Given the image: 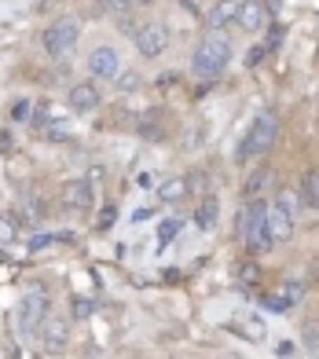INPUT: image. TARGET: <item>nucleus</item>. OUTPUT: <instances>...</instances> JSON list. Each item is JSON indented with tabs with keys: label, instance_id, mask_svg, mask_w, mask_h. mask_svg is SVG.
Wrapping results in <instances>:
<instances>
[{
	"label": "nucleus",
	"instance_id": "obj_1",
	"mask_svg": "<svg viewBox=\"0 0 319 359\" xmlns=\"http://www.w3.org/2000/svg\"><path fill=\"white\" fill-rule=\"evenodd\" d=\"M228 67H231V41L224 37V29L202 34L195 52H191V74L198 81H217Z\"/></svg>",
	"mask_w": 319,
	"mask_h": 359
},
{
	"label": "nucleus",
	"instance_id": "obj_2",
	"mask_svg": "<svg viewBox=\"0 0 319 359\" xmlns=\"http://www.w3.org/2000/svg\"><path fill=\"white\" fill-rule=\"evenodd\" d=\"M279 140V118L272 110H264L253 118L250 133L243 136V143L235 147V161H246V158H257V154H268Z\"/></svg>",
	"mask_w": 319,
	"mask_h": 359
},
{
	"label": "nucleus",
	"instance_id": "obj_3",
	"mask_svg": "<svg viewBox=\"0 0 319 359\" xmlns=\"http://www.w3.org/2000/svg\"><path fill=\"white\" fill-rule=\"evenodd\" d=\"M250 209V220H246V231H243V242H246V250L253 257H261L276 246V238L272 231H268V202H264V194H257V198H250L246 202Z\"/></svg>",
	"mask_w": 319,
	"mask_h": 359
},
{
	"label": "nucleus",
	"instance_id": "obj_4",
	"mask_svg": "<svg viewBox=\"0 0 319 359\" xmlns=\"http://www.w3.org/2000/svg\"><path fill=\"white\" fill-rule=\"evenodd\" d=\"M77 41H81V22L70 19V15H62V19L48 22L44 34H41V48H44L52 59H67L74 48H77Z\"/></svg>",
	"mask_w": 319,
	"mask_h": 359
},
{
	"label": "nucleus",
	"instance_id": "obj_5",
	"mask_svg": "<svg viewBox=\"0 0 319 359\" xmlns=\"http://www.w3.org/2000/svg\"><path fill=\"white\" fill-rule=\"evenodd\" d=\"M133 41H136V52L143 59H158V55H165V48H169V26L165 22H140Z\"/></svg>",
	"mask_w": 319,
	"mask_h": 359
},
{
	"label": "nucleus",
	"instance_id": "obj_6",
	"mask_svg": "<svg viewBox=\"0 0 319 359\" xmlns=\"http://www.w3.org/2000/svg\"><path fill=\"white\" fill-rule=\"evenodd\" d=\"M121 70H125L121 67V52H118L114 44H95L92 52H88V74L95 81H114Z\"/></svg>",
	"mask_w": 319,
	"mask_h": 359
},
{
	"label": "nucleus",
	"instance_id": "obj_7",
	"mask_svg": "<svg viewBox=\"0 0 319 359\" xmlns=\"http://www.w3.org/2000/svg\"><path fill=\"white\" fill-rule=\"evenodd\" d=\"M48 308H52V304H48V293L29 290L22 297V304H19V326L29 330V334H41V326L48 319Z\"/></svg>",
	"mask_w": 319,
	"mask_h": 359
},
{
	"label": "nucleus",
	"instance_id": "obj_8",
	"mask_svg": "<svg viewBox=\"0 0 319 359\" xmlns=\"http://www.w3.org/2000/svg\"><path fill=\"white\" fill-rule=\"evenodd\" d=\"M67 103L74 114H95L103 103V95H100V85H88V81H77V85H70L67 92Z\"/></svg>",
	"mask_w": 319,
	"mask_h": 359
},
{
	"label": "nucleus",
	"instance_id": "obj_9",
	"mask_svg": "<svg viewBox=\"0 0 319 359\" xmlns=\"http://www.w3.org/2000/svg\"><path fill=\"white\" fill-rule=\"evenodd\" d=\"M62 202H67V209H74V213H88L95 205V187L88 180H67V184H62Z\"/></svg>",
	"mask_w": 319,
	"mask_h": 359
},
{
	"label": "nucleus",
	"instance_id": "obj_10",
	"mask_svg": "<svg viewBox=\"0 0 319 359\" xmlns=\"http://www.w3.org/2000/svg\"><path fill=\"white\" fill-rule=\"evenodd\" d=\"M235 26H243L246 34H257V29L268 26V11H264V0H243L238 4V19Z\"/></svg>",
	"mask_w": 319,
	"mask_h": 359
},
{
	"label": "nucleus",
	"instance_id": "obj_11",
	"mask_svg": "<svg viewBox=\"0 0 319 359\" xmlns=\"http://www.w3.org/2000/svg\"><path fill=\"white\" fill-rule=\"evenodd\" d=\"M294 217L286 213V209L279 202H268V231H272L276 242H286V238H294Z\"/></svg>",
	"mask_w": 319,
	"mask_h": 359
},
{
	"label": "nucleus",
	"instance_id": "obj_12",
	"mask_svg": "<svg viewBox=\"0 0 319 359\" xmlns=\"http://www.w3.org/2000/svg\"><path fill=\"white\" fill-rule=\"evenodd\" d=\"M136 128H140V136H147L151 143H162L169 136V128L162 125V110H143V118L136 121Z\"/></svg>",
	"mask_w": 319,
	"mask_h": 359
},
{
	"label": "nucleus",
	"instance_id": "obj_13",
	"mask_svg": "<svg viewBox=\"0 0 319 359\" xmlns=\"http://www.w3.org/2000/svg\"><path fill=\"white\" fill-rule=\"evenodd\" d=\"M191 194V187H187V176H169V180H162L158 184V198H162L165 205H177V202H184Z\"/></svg>",
	"mask_w": 319,
	"mask_h": 359
},
{
	"label": "nucleus",
	"instance_id": "obj_14",
	"mask_svg": "<svg viewBox=\"0 0 319 359\" xmlns=\"http://www.w3.org/2000/svg\"><path fill=\"white\" fill-rule=\"evenodd\" d=\"M41 341H44V348H48V352H59L62 345H67V323L48 316L44 326H41Z\"/></svg>",
	"mask_w": 319,
	"mask_h": 359
},
{
	"label": "nucleus",
	"instance_id": "obj_15",
	"mask_svg": "<svg viewBox=\"0 0 319 359\" xmlns=\"http://www.w3.org/2000/svg\"><path fill=\"white\" fill-rule=\"evenodd\" d=\"M220 220V202H217V194H202V202L195 209V224L202 227V231H213Z\"/></svg>",
	"mask_w": 319,
	"mask_h": 359
},
{
	"label": "nucleus",
	"instance_id": "obj_16",
	"mask_svg": "<svg viewBox=\"0 0 319 359\" xmlns=\"http://www.w3.org/2000/svg\"><path fill=\"white\" fill-rule=\"evenodd\" d=\"M238 4H243V0H217V4L210 8V26H213V29L235 26V19H238Z\"/></svg>",
	"mask_w": 319,
	"mask_h": 359
},
{
	"label": "nucleus",
	"instance_id": "obj_17",
	"mask_svg": "<svg viewBox=\"0 0 319 359\" xmlns=\"http://www.w3.org/2000/svg\"><path fill=\"white\" fill-rule=\"evenodd\" d=\"M272 176H276V169H272V165L253 169V172L246 176V198H257V194H264L268 187H272Z\"/></svg>",
	"mask_w": 319,
	"mask_h": 359
},
{
	"label": "nucleus",
	"instance_id": "obj_18",
	"mask_svg": "<svg viewBox=\"0 0 319 359\" xmlns=\"http://www.w3.org/2000/svg\"><path fill=\"white\" fill-rule=\"evenodd\" d=\"M301 202L308 209H319V169H308L301 180Z\"/></svg>",
	"mask_w": 319,
	"mask_h": 359
},
{
	"label": "nucleus",
	"instance_id": "obj_19",
	"mask_svg": "<svg viewBox=\"0 0 319 359\" xmlns=\"http://www.w3.org/2000/svg\"><path fill=\"white\" fill-rule=\"evenodd\" d=\"M114 81H118V92H125V95H133V92L143 88V77H140L136 70H121Z\"/></svg>",
	"mask_w": 319,
	"mask_h": 359
},
{
	"label": "nucleus",
	"instance_id": "obj_20",
	"mask_svg": "<svg viewBox=\"0 0 319 359\" xmlns=\"http://www.w3.org/2000/svg\"><path fill=\"white\" fill-rule=\"evenodd\" d=\"M264 29H268V37H264V52L272 55L276 48L283 44V37H286V26H283V22H268Z\"/></svg>",
	"mask_w": 319,
	"mask_h": 359
},
{
	"label": "nucleus",
	"instance_id": "obj_21",
	"mask_svg": "<svg viewBox=\"0 0 319 359\" xmlns=\"http://www.w3.org/2000/svg\"><path fill=\"white\" fill-rule=\"evenodd\" d=\"M261 279H264V275H261V264H257V260H246V264L238 268V283H243V286H257Z\"/></svg>",
	"mask_w": 319,
	"mask_h": 359
},
{
	"label": "nucleus",
	"instance_id": "obj_22",
	"mask_svg": "<svg viewBox=\"0 0 319 359\" xmlns=\"http://www.w3.org/2000/svg\"><path fill=\"white\" fill-rule=\"evenodd\" d=\"M279 293H283V301L294 308V304H301V297H305V283H301V279H294V283H283V286H279Z\"/></svg>",
	"mask_w": 319,
	"mask_h": 359
},
{
	"label": "nucleus",
	"instance_id": "obj_23",
	"mask_svg": "<svg viewBox=\"0 0 319 359\" xmlns=\"http://www.w3.org/2000/svg\"><path fill=\"white\" fill-rule=\"evenodd\" d=\"M180 227H184V220H180V217H177V220H172V217H169V220H162V227H158V242H162V246H169V242L180 235Z\"/></svg>",
	"mask_w": 319,
	"mask_h": 359
},
{
	"label": "nucleus",
	"instance_id": "obj_24",
	"mask_svg": "<svg viewBox=\"0 0 319 359\" xmlns=\"http://www.w3.org/2000/svg\"><path fill=\"white\" fill-rule=\"evenodd\" d=\"M34 110H37V107L29 103V100H15V103H11V121H19V125H22V121H34Z\"/></svg>",
	"mask_w": 319,
	"mask_h": 359
},
{
	"label": "nucleus",
	"instance_id": "obj_25",
	"mask_svg": "<svg viewBox=\"0 0 319 359\" xmlns=\"http://www.w3.org/2000/svg\"><path fill=\"white\" fill-rule=\"evenodd\" d=\"M187 187H191V194H205V191H210V172L195 169V172L187 176Z\"/></svg>",
	"mask_w": 319,
	"mask_h": 359
},
{
	"label": "nucleus",
	"instance_id": "obj_26",
	"mask_svg": "<svg viewBox=\"0 0 319 359\" xmlns=\"http://www.w3.org/2000/svg\"><path fill=\"white\" fill-rule=\"evenodd\" d=\"M95 312V301H88V297H77L74 301V319H88Z\"/></svg>",
	"mask_w": 319,
	"mask_h": 359
},
{
	"label": "nucleus",
	"instance_id": "obj_27",
	"mask_svg": "<svg viewBox=\"0 0 319 359\" xmlns=\"http://www.w3.org/2000/svg\"><path fill=\"white\" fill-rule=\"evenodd\" d=\"M264 308H272V312H290V304L283 301V293H264Z\"/></svg>",
	"mask_w": 319,
	"mask_h": 359
},
{
	"label": "nucleus",
	"instance_id": "obj_28",
	"mask_svg": "<svg viewBox=\"0 0 319 359\" xmlns=\"http://www.w3.org/2000/svg\"><path fill=\"white\" fill-rule=\"evenodd\" d=\"M305 352L319 355V326H308V330H305Z\"/></svg>",
	"mask_w": 319,
	"mask_h": 359
},
{
	"label": "nucleus",
	"instance_id": "obj_29",
	"mask_svg": "<svg viewBox=\"0 0 319 359\" xmlns=\"http://www.w3.org/2000/svg\"><path fill=\"white\" fill-rule=\"evenodd\" d=\"M136 4V0H100V8H107V11H114V15H125Z\"/></svg>",
	"mask_w": 319,
	"mask_h": 359
},
{
	"label": "nucleus",
	"instance_id": "obj_30",
	"mask_svg": "<svg viewBox=\"0 0 319 359\" xmlns=\"http://www.w3.org/2000/svg\"><path fill=\"white\" fill-rule=\"evenodd\" d=\"M276 202H279V205L286 209V213H290V217L297 220V198H294V191H283V194H279Z\"/></svg>",
	"mask_w": 319,
	"mask_h": 359
},
{
	"label": "nucleus",
	"instance_id": "obj_31",
	"mask_svg": "<svg viewBox=\"0 0 319 359\" xmlns=\"http://www.w3.org/2000/svg\"><path fill=\"white\" fill-rule=\"evenodd\" d=\"M301 352V345H294V341H279V345H276V355L279 359H290V355H297Z\"/></svg>",
	"mask_w": 319,
	"mask_h": 359
},
{
	"label": "nucleus",
	"instance_id": "obj_32",
	"mask_svg": "<svg viewBox=\"0 0 319 359\" xmlns=\"http://www.w3.org/2000/svg\"><path fill=\"white\" fill-rule=\"evenodd\" d=\"M246 220H250V209L243 205V209H238V217H235V235L238 238H243V231H246Z\"/></svg>",
	"mask_w": 319,
	"mask_h": 359
},
{
	"label": "nucleus",
	"instance_id": "obj_33",
	"mask_svg": "<svg viewBox=\"0 0 319 359\" xmlns=\"http://www.w3.org/2000/svg\"><path fill=\"white\" fill-rule=\"evenodd\" d=\"M268 52H264V44H257V48H250V55H246V67H257V62L264 59Z\"/></svg>",
	"mask_w": 319,
	"mask_h": 359
},
{
	"label": "nucleus",
	"instance_id": "obj_34",
	"mask_svg": "<svg viewBox=\"0 0 319 359\" xmlns=\"http://www.w3.org/2000/svg\"><path fill=\"white\" fill-rule=\"evenodd\" d=\"M48 246H52V235H34V238H29V250H48Z\"/></svg>",
	"mask_w": 319,
	"mask_h": 359
},
{
	"label": "nucleus",
	"instance_id": "obj_35",
	"mask_svg": "<svg viewBox=\"0 0 319 359\" xmlns=\"http://www.w3.org/2000/svg\"><path fill=\"white\" fill-rule=\"evenodd\" d=\"M110 220H114V205H107L103 213H100V231H107V227H110Z\"/></svg>",
	"mask_w": 319,
	"mask_h": 359
},
{
	"label": "nucleus",
	"instance_id": "obj_36",
	"mask_svg": "<svg viewBox=\"0 0 319 359\" xmlns=\"http://www.w3.org/2000/svg\"><path fill=\"white\" fill-rule=\"evenodd\" d=\"M198 140H202V128H195V133H187V151H195V147H198Z\"/></svg>",
	"mask_w": 319,
	"mask_h": 359
},
{
	"label": "nucleus",
	"instance_id": "obj_37",
	"mask_svg": "<svg viewBox=\"0 0 319 359\" xmlns=\"http://www.w3.org/2000/svg\"><path fill=\"white\" fill-rule=\"evenodd\" d=\"M0 151H15V140H11V133H0Z\"/></svg>",
	"mask_w": 319,
	"mask_h": 359
},
{
	"label": "nucleus",
	"instance_id": "obj_38",
	"mask_svg": "<svg viewBox=\"0 0 319 359\" xmlns=\"http://www.w3.org/2000/svg\"><path fill=\"white\" fill-rule=\"evenodd\" d=\"M264 11L268 15H279L283 11V0H264Z\"/></svg>",
	"mask_w": 319,
	"mask_h": 359
},
{
	"label": "nucleus",
	"instance_id": "obj_39",
	"mask_svg": "<svg viewBox=\"0 0 319 359\" xmlns=\"http://www.w3.org/2000/svg\"><path fill=\"white\" fill-rule=\"evenodd\" d=\"M11 235H15V231H11V224H8V220H0V242H11Z\"/></svg>",
	"mask_w": 319,
	"mask_h": 359
},
{
	"label": "nucleus",
	"instance_id": "obj_40",
	"mask_svg": "<svg viewBox=\"0 0 319 359\" xmlns=\"http://www.w3.org/2000/svg\"><path fill=\"white\" fill-rule=\"evenodd\" d=\"M140 187H154V176L151 172H140Z\"/></svg>",
	"mask_w": 319,
	"mask_h": 359
}]
</instances>
